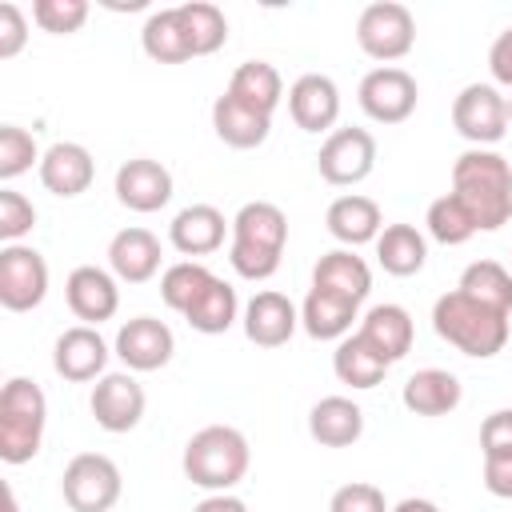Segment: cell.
<instances>
[{"instance_id":"obj_12","label":"cell","mask_w":512,"mask_h":512,"mask_svg":"<svg viewBox=\"0 0 512 512\" xmlns=\"http://www.w3.org/2000/svg\"><path fill=\"white\" fill-rule=\"evenodd\" d=\"M144 404H148L144 388H140V380L132 372H104L96 380V388H92V400H88L96 424L104 432H116V436L132 432L144 420Z\"/></svg>"},{"instance_id":"obj_23","label":"cell","mask_w":512,"mask_h":512,"mask_svg":"<svg viewBox=\"0 0 512 512\" xmlns=\"http://www.w3.org/2000/svg\"><path fill=\"white\" fill-rule=\"evenodd\" d=\"M460 396L464 388L448 368H420L404 380V392H400L412 416H448L460 408Z\"/></svg>"},{"instance_id":"obj_48","label":"cell","mask_w":512,"mask_h":512,"mask_svg":"<svg viewBox=\"0 0 512 512\" xmlns=\"http://www.w3.org/2000/svg\"><path fill=\"white\" fill-rule=\"evenodd\" d=\"M4 512H20V504H16V492H12V488H4Z\"/></svg>"},{"instance_id":"obj_31","label":"cell","mask_w":512,"mask_h":512,"mask_svg":"<svg viewBox=\"0 0 512 512\" xmlns=\"http://www.w3.org/2000/svg\"><path fill=\"white\" fill-rule=\"evenodd\" d=\"M140 44H144V56L156 60V64H184V60H192V44H188L180 8L152 12L144 20V28H140Z\"/></svg>"},{"instance_id":"obj_16","label":"cell","mask_w":512,"mask_h":512,"mask_svg":"<svg viewBox=\"0 0 512 512\" xmlns=\"http://www.w3.org/2000/svg\"><path fill=\"white\" fill-rule=\"evenodd\" d=\"M288 116L300 132H328L340 116V88L324 72H304L288 88Z\"/></svg>"},{"instance_id":"obj_21","label":"cell","mask_w":512,"mask_h":512,"mask_svg":"<svg viewBox=\"0 0 512 512\" xmlns=\"http://www.w3.org/2000/svg\"><path fill=\"white\" fill-rule=\"evenodd\" d=\"M328 232L344 244V248H360V244H376V236L384 232V212L376 200L360 196V192H348V196H336L328 204V216H324Z\"/></svg>"},{"instance_id":"obj_11","label":"cell","mask_w":512,"mask_h":512,"mask_svg":"<svg viewBox=\"0 0 512 512\" xmlns=\"http://www.w3.org/2000/svg\"><path fill=\"white\" fill-rule=\"evenodd\" d=\"M356 100H360V108H364L368 120H376V124H404L416 112L420 88H416V80L404 68L388 64V68H372L360 80Z\"/></svg>"},{"instance_id":"obj_10","label":"cell","mask_w":512,"mask_h":512,"mask_svg":"<svg viewBox=\"0 0 512 512\" xmlns=\"http://www.w3.org/2000/svg\"><path fill=\"white\" fill-rule=\"evenodd\" d=\"M48 296V264L28 244L0 248V304L8 312H32Z\"/></svg>"},{"instance_id":"obj_35","label":"cell","mask_w":512,"mask_h":512,"mask_svg":"<svg viewBox=\"0 0 512 512\" xmlns=\"http://www.w3.org/2000/svg\"><path fill=\"white\" fill-rule=\"evenodd\" d=\"M180 20H184V32H188V44H192V56H212L216 48L228 44V20L216 4L208 0H192V4H180Z\"/></svg>"},{"instance_id":"obj_49","label":"cell","mask_w":512,"mask_h":512,"mask_svg":"<svg viewBox=\"0 0 512 512\" xmlns=\"http://www.w3.org/2000/svg\"><path fill=\"white\" fill-rule=\"evenodd\" d=\"M508 124H512V100H508Z\"/></svg>"},{"instance_id":"obj_7","label":"cell","mask_w":512,"mask_h":512,"mask_svg":"<svg viewBox=\"0 0 512 512\" xmlns=\"http://www.w3.org/2000/svg\"><path fill=\"white\" fill-rule=\"evenodd\" d=\"M356 44L364 56L380 60L388 68L392 60H404L416 44V16L396 0H376L356 20Z\"/></svg>"},{"instance_id":"obj_33","label":"cell","mask_w":512,"mask_h":512,"mask_svg":"<svg viewBox=\"0 0 512 512\" xmlns=\"http://www.w3.org/2000/svg\"><path fill=\"white\" fill-rule=\"evenodd\" d=\"M236 312H240L236 288L216 276V280L196 296V304L184 312V320H188V328H196V332H204V336H220V332H228V328L236 324Z\"/></svg>"},{"instance_id":"obj_41","label":"cell","mask_w":512,"mask_h":512,"mask_svg":"<svg viewBox=\"0 0 512 512\" xmlns=\"http://www.w3.org/2000/svg\"><path fill=\"white\" fill-rule=\"evenodd\" d=\"M328 512H392V508L384 504V492H380L376 484L352 480V484H344V488L332 492Z\"/></svg>"},{"instance_id":"obj_45","label":"cell","mask_w":512,"mask_h":512,"mask_svg":"<svg viewBox=\"0 0 512 512\" xmlns=\"http://www.w3.org/2000/svg\"><path fill=\"white\" fill-rule=\"evenodd\" d=\"M484 488L500 500H512V456H484Z\"/></svg>"},{"instance_id":"obj_37","label":"cell","mask_w":512,"mask_h":512,"mask_svg":"<svg viewBox=\"0 0 512 512\" xmlns=\"http://www.w3.org/2000/svg\"><path fill=\"white\" fill-rule=\"evenodd\" d=\"M424 224H428V236H432L436 244H448V248H456V244H464V240H472V236L480 232L476 220H472V212H468L452 192H444V196H436V200L428 204Z\"/></svg>"},{"instance_id":"obj_26","label":"cell","mask_w":512,"mask_h":512,"mask_svg":"<svg viewBox=\"0 0 512 512\" xmlns=\"http://www.w3.org/2000/svg\"><path fill=\"white\" fill-rule=\"evenodd\" d=\"M308 432L324 448H348L364 436V412L348 396H324L308 412Z\"/></svg>"},{"instance_id":"obj_36","label":"cell","mask_w":512,"mask_h":512,"mask_svg":"<svg viewBox=\"0 0 512 512\" xmlns=\"http://www.w3.org/2000/svg\"><path fill=\"white\" fill-rule=\"evenodd\" d=\"M212 280H216V272L204 268L200 260H180V264L164 268V276H160V300H164L172 312L184 316V312L196 304V296H200Z\"/></svg>"},{"instance_id":"obj_18","label":"cell","mask_w":512,"mask_h":512,"mask_svg":"<svg viewBox=\"0 0 512 512\" xmlns=\"http://www.w3.org/2000/svg\"><path fill=\"white\" fill-rule=\"evenodd\" d=\"M296 328H300V312L284 292L264 288L244 304V336L256 348H280L292 340Z\"/></svg>"},{"instance_id":"obj_2","label":"cell","mask_w":512,"mask_h":512,"mask_svg":"<svg viewBox=\"0 0 512 512\" xmlns=\"http://www.w3.org/2000/svg\"><path fill=\"white\" fill-rule=\"evenodd\" d=\"M288 244V216L272 200H252L232 216L228 264L240 280H268Z\"/></svg>"},{"instance_id":"obj_14","label":"cell","mask_w":512,"mask_h":512,"mask_svg":"<svg viewBox=\"0 0 512 512\" xmlns=\"http://www.w3.org/2000/svg\"><path fill=\"white\" fill-rule=\"evenodd\" d=\"M64 300H68V308H72L76 320L100 328L104 320L116 316V308H120V288H116V276H112V272H104V268H96V264H80V268H72L68 280H64Z\"/></svg>"},{"instance_id":"obj_46","label":"cell","mask_w":512,"mask_h":512,"mask_svg":"<svg viewBox=\"0 0 512 512\" xmlns=\"http://www.w3.org/2000/svg\"><path fill=\"white\" fill-rule=\"evenodd\" d=\"M192 512H248V504H244L240 496H232V492H212V496H204Z\"/></svg>"},{"instance_id":"obj_34","label":"cell","mask_w":512,"mask_h":512,"mask_svg":"<svg viewBox=\"0 0 512 512\" xmlns=\"http://www.w3.org/2000/svg\"><path fill=\"white\" fill-rule=\"evenodd\" d=\"M460 292H468L472 300L512 316V272L500 264V260H472L464 272H460Z\"/></svg>"},{"instance_id":"obj_39","label":"cell","mask_w":512,"mask_h":512,"mask_svg":"<svg viewBox=\"0 0 512 512\" xmlns=\"http://www.w3.org/2000/svg\"><path fill=\"white\" fill-rule=\"evenodd\" d=\"M32 20L52 32V36H68V32H80L84 20H88V4L84 0H36L32 4Z\"/></svg>"},{"instance_id":"obj_22","label":"cell","mask_w":512,"mask_h":512,"mask_svg":"<svg viewBox=\"0 0 512 512\" xmlns=\"http://www.w3.org/2000/svg\"><path fill=\"white\" fill-rule=\"evenodd\" d=\"M108 268L124 284H144L160 272V240L148 228H120L108 244Z\"/></svg>"},{"instance_id":"obj_27","label":"cell","mask_w":512,"mask_h":512,"mask_svg":"<svg viewBox=\"0 0 512 512\" xmlns=\"http://www.w3.org/2000/svg\"><path fill=\"white\" fill-rule=\"evenodd\" d=\"M312 288H324V292H336V296H348V300L364 304V296L372 292V268L352 248H332L316 260Z\"/></svg>"},{"instance_id":"obj_19","label":"cell","mask_w":512,"mask_h":512,"mask_svg":"<svg viewBox=\"0 0 512 512\" xmlns=\"http://www.w3.org/2000/svg\"><path fill=\"white\" fill-rule=\"evenodd\" d=\"M92 180H96V160H92V152H88L84 144H76V140H56V144L44 152V160H40V184H44L52 196L72 200V196L88 192Z\"/></svg>"},{"instance_id":"obj_13","label":"cell","mask_w":512,"mask_h":512,"mask_svg":"<svg viewBox=\"0 0 512 512\" xmlns=\"http://www.w3.org/2000/svg\"><path fill=\"white\" fill-rule=\"evenodd\" d=\"M172 352H176V336L156 316H132L116 332V356L124 360L128 372H156L172 360Z\"/></svg>"},{"instance_id":"obj_42","label":"cell","mask_w":512,"mask_h":512,"mask_svg":"<svg viewBox=\"0 0 512 512\" xmlns=\"http://www.w3.org/2000/svg\"><path fill=\"white\" fill-rule=\"evenodd\" d=\"M480 452L484 456H512V408H496L480 424Z\"/></svg>"},{"instance_id":"obj_40","label":"cell","mask_w":512,"mask_h":512,"mask_svg":"<svg viewBox=\"0 0 512 512\" xmlns=\"http://www.w3.org/2000/svg\"><path fill=\"white\" fill-rule=\"evenodd\" d=\"M36 224V208L28 196L0 188V240L4 244H20V236H28Z\"/></svg>"},{"instance_id":"obj_4","label":"cell","mask_w":512,"mask_h":512,"mask_svg":"<svg viewBox=\"0 0 512 512\" xmlns=\"http://www.w3.org/2000/svg\"><path fill=\"white\" fill-rule=\"evenodd\" d=\"M184 476L204 488V492H232L252 464V448L244 440L240 428L232 424H208L200 432H192V440L184 444Z\"/></svg>"},{"instance_id":"obj_32","label":"cell","mask_w":512,"mask_h":512,"mask_svg":"<svg viewBox=\"0 0 512 512\" xmlns=\"http://www.w3.org/2000/svg\"><path fill=\"white\" fill-rule=\"evenodd\" d=\"M376 260L388 276H416L428 260V240L412 224H384L376 236Z\"/></svg>"},{"instance_id":"obj_17","label":"cell","mask_w":512,"mask_h":512,"mask_svg":"<svg viewBox=\"0 0 512 512\" xmlns=\"http://www.w3.org/2000/svg\"><path fill=\"white\" fill-rule=\"evenodd\" d=\"M116 200L132 212H160L172 200V172L148 156L124 160L116 168Z\"/></svg>"},{"instance_id":"obj_30","label":"cell","mask_w":512,"mask_h":512,"mask_svg":"<svg viewBox=\"0 0 512 512\" xmlns=\"http://www.w3.org/2000/svg\"><path fill=\"white\" fill-rule=\"evenodd\" d=\"M224 92L236 96L240 104H248L252 112L272 116L276 104L284 100V80H280V72H276L268 60H244V64L232 72V80H228Z\"/></svg>"},{"instance_id":"obj_9","label":"cell","mask_w":512,"mask_h":512,"mask_svg":"<svg viewBox=\"0 0 512 512\" xmlns=\"http://www.w3.org/2000/svg\"><path fill=\"white\" fill-rule=\"evenodd\" d=\"M316 168L328 184L352 188L372 176L376 168V140L368 128H332L316 152Z\"/></svg>"},{"instance_id":"obj_5","label":"cell","mask_w":512,"mask_h":512,"mask_svg":"<svg viewBox=\"0 0 512 512\" xmlns=\"http://www.w3.org/2000/svg\"><path fill=\"white\" fill-rule=\"evenodd\" d=\"M48 424V400L36 380L12 376L0 388V460L4 464H28L40 452Z\"/></svg>"},{"instance_id":"obj_29","label":"cell","mask_w":512,"mask_h":512,"mask_svg":"<svg viewBox=\"0 0 512 512\" xmlns=\"http://www.w3.org/2000/svg\"><path fill=\"white\" fill-rule=\"evenodd\" d=\"M388 360L360 336V332H352V336H344L340 344H336V352H332V372H336V380L340 384H348V388H376L384 376H388Z\"/></svg>"},{"instance_id":"obj_24","label":"cell","mask_w":512,"mask_h":512,"mask_svg":"<svg viewBox=\"0 0 512 512\" xmlns=\"http://www.w3.org/2000/svg\"><path fill=\"white\" fill-rule=\"evenodd\" d=\"M360 316V304L324 288H308L304 304H300V328L312 340H344L352 336V320Z\"/></svg>"},{"instance_id":"obj_43","label":"cell","mask_w":512,"mask_h":512,"mask_svg":"<svg viewBox=\"0 0 512 512\" xmlns=\"http://www.w3.org/2000/svg\"><path fill=\"white\" fill-rule=\"evenodd\" d=\"M24 40H28V20L12 0H4L0 4V60H12L24 48Z\"/></svg>"},{"instance_id":"obj_15","label":"cell","mask_w":512,"mask_h":512,"mask_svg":"<svg viewBox=\"0 0 512 512\" xmlns=\"http://www.w3.org/2000/svg\"><path fill=\"white\" fill-rule=\"evenodd\" d=\"M104 364H108V344L92 324H76V328H64L56 336L52 368L68 384H88V380L104 376Z\"/></svg>"},{"instance_id":"obj_3","label":"cell","mask_w":512,"mask_h":512,"mask_svg":"<svg viewBox=\"0 0 512 512\" xmlns=\"http://www.w3.org/2000/svg\"><path fill=\"white\" fill-rule=\"evenodd\" d=\"M432 328L444 344H452L456 352L476 356V360H488V356L504 352V344H508V316L472 300L460 288L444 292L432 304Z\"/></svg>"},{"instance_id":"obj_38","label":"cell","mask_w":512,"mask_h":512,"mask_svg":"<svg viewBox=\"0 0 512 512\" xmlns=\"http://www.w3.org/2000/svg\"><path fill=\"white\" fill-rule=\"evenodd\" d=\"M40 160H44V152L36 148V136L28 128H20V124L0 128V180H16Z\"/></svg>"},{"instance_id":"obj_47","label":"cell","mask_w":512,"mask_h":512,"mask_svg":"<svg viewBox=\"0 0 512 512\" xmlns=\"http://www.w3.org/2000/svg\"><path fill=\"white\" fill-rule=\"evenodd\" d=\"M392 512H440V508H436L432 500H424V496H404Z\"/></svg>"},{"instance_id":"obj_8","label":"cell","mask_w":512,"mask_h":512,"mask_svg":"<svg viewBox=\"0 0 512 512\" xmlns=\"http://www.w3.org/2000/svg\"><path fill=\"white\" fill-rule=\"evenodd\" d=\"M452 128L472 148H492L508 132V100L496 84H464L452 100Z\"/></svg>"},{"instance_id":"obj_6","label":"cell","mask_w":512,"mask_h":512,"mask_svg":"<svg viewBox=\"0 0 512 512\" xmlns=\"http://www.w3.org/2000/svg\"><path fill=\"white\" fill-rule=\"evenodd\" d=\"M60 492L72 512H108L124 492V476L112 456L80 452L68 460V468L60 476Z\"/></svg>"},{"instance_id":"obj_20","label":"cell","mask_w":512,"mask_h":512,"mask_svg":"<svg viewBox=\"0 0 512 512\" xmlns=\"http://www.w3.org/2000/svg\"><path fill=\"white\" fill-rule=\"evenodd\" d=\"M224 232H228V220L212 204H188L168 224V240L180 256H212L224 244Z\"/></svg>"},{"instance_id":"obj_25","label":"cell","mask_w":512,"mask_h":512,"mask_svg":"<svg viewBox=\"0 0 512 512\" xmlns=\"http://www.w3.org/2000/svg\"><path fill=\"white\" fill-rule=\"evenodd\" d=\"M356 332H360L388 364L404 360V356L412 352V336H416L412 316H408V308H400V304H372V308L364 312V320H360Z\"/></svg>"},{"instance_id":"obj_44","label":"cell","mask_w":512,"mask_h":512,"mask_svg":"<svg viewBox=\"0 0 512 512\" xmlns=\"http://www.w3.org/2000/svg\"><path fill=\"white\" fill-rule=\"evenodd\" d=\"M488 72L496 84L512 88V28H504L488 48Z\"/></svg>"},{"instance_id":"obj_28","label":"cell","mask_w":512,"mask_h":512,"mask_svg":"<svg viewBox=\"0 0 512 512\" xmlns=\"http://www.w3.org/2000/svg\"><path fill=\"white\" fill-rule=\"evenodd\" d=\"M212 128H216V136H220L228 148L248 152V148H260V144L268 140L272 116H260V112H252L248 104H240L236 96L220 92L216 104H212Z\"/></svg>"},{"instance_id":"obj_1","label":"cell","mask_w":512,"mask_h":512,"mask_svg":"<svg viewBox=\"0 0 512 512\" xmlns=\"http://www.w3.org/2000/svg\"><path fill=\"white\" fill-rule=\"evenodd\" d=\"M452 196L472 212L480 232L512 220V164L492 148H468L452 164Z\"/></svg>"}]
</instances>
